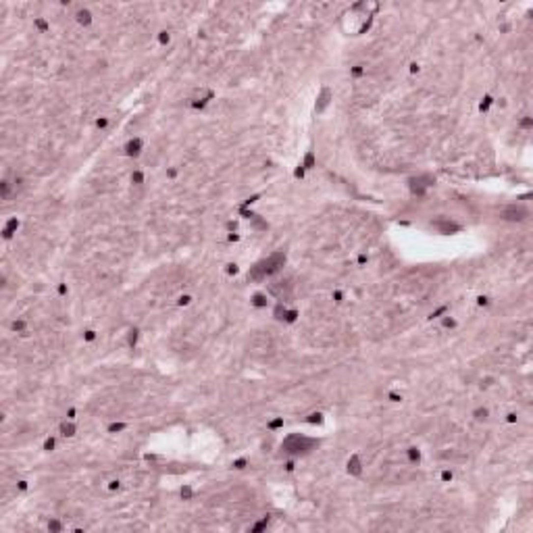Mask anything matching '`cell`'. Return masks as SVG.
<instances>
[{"mask_svg":"<svg viewBox=\"0 0 533 533\" xmlns=\"http://www.w3.org/2000/svg\"><path fill=\"white\" fill-rule=\"evenodd\" d=\"M309 446H312V442L304 440V438H290V440L285 442V450H290V452H302V450H307Z\"/></svg>","mask_w":533,"mask_h":533,"instance_id":"obj_1","label":"cell"}]
</instances>
